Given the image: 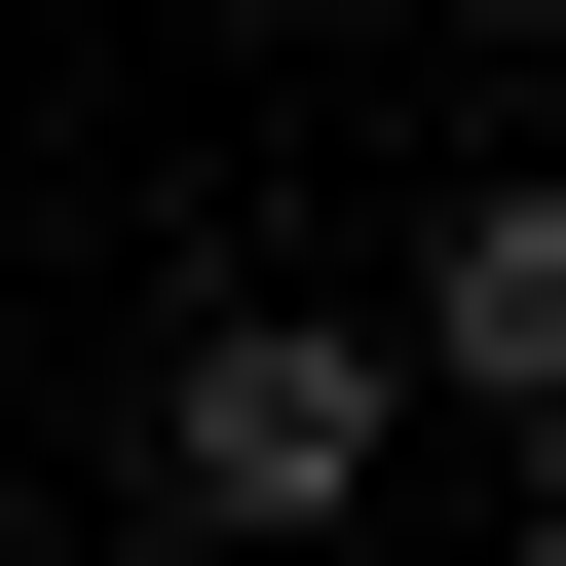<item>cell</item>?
<instances>
[{"label":"cell","instance_id":"cell-1","mask_svg":"<svg viewBox=\"0 0 566 566\" xmlns=\"http://www.w3.org/2000/svg\"><path fill=\"white\" fill-rule=\"evenodd\" d=\"M114 453H151V528H189V566H340V528H378V453H416V340H378V303H189Z\"/></svg>","mask_w":566,"mask_h":566},{"label":"cell","instance_id":"cell-2","mask_svg":"<svg viewBox=\"0 0 566 566\" xmlns=\"http://www.w3.org/2000/svg\"><path fill=\"white\" fill-rule=\"evenodd\" d=\"M378 340H416V416H566V227H528V189H453Z\"/></svg>","mask_w":566,"mask_h":566},{"label":"cell","instance_id":"cell-3","mask_svg":"<svg viewBox=\"0 0 566 566\" xmlns=\"http://www.w3.org/2000/svg\"><path fill=\"white\" fill-rule=\"evenodd\" d=\"M491 39H528V0H491Z\"/></svg>","mask_w":566,"mask_h":566}]
</instances>
